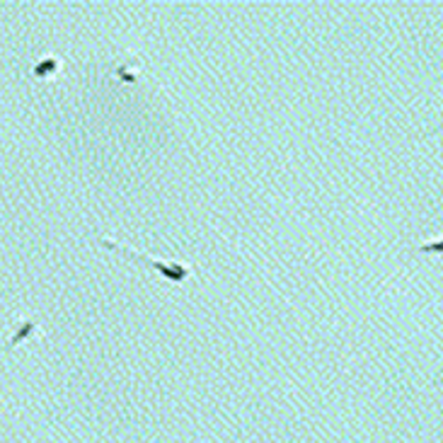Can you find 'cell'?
I'll use <instances>...</instances> for the list:
<instances>
[{
	"mask_svg": "<svg viewBox=\"0 0 443 443\" xmlns=\"http://www.w3.org/2000/svg\"><path fill=\"white\" fill-rule=\"evenodd\" d=\"M58 68H61V61H58V56H44L39 61V63L34 66L32 68V73H34V78H54L58 73Z\"/></svg>",
	"mask_w": 443,
	"mask_h": 443,
	"instance_id": "obj_2",
	"label": "cell"
},
{
	"mask_svg": "<svg viewBox=\"0 0 443 443\" xmlns=\"http://www.w3.org/2000/svg\"><path fill=\"white\" fill-rule=\"evenodd\" d=\"M34 332H39V325H36V322H24L22 327H20V332H17V335L10 340L8 347H15V344H20L22 340H27V337L34 335Z\"/></svg>",
	"mask_w": 443,
	"mask_h": 443,
	"instance_id": "obj_4",
	"label": "cell"
},
{
	"mask_svg": "<svg viewBox=\"0 0 443 443\" xmlns=\"http://www.w3.org/2000/svg\"><path fill=\"white\" fill-rule=\"evenodd\" d=\"M100 245L112 252H119V255L128 257V260L138 262V264H146V267L156 269V272L163 276L165 281H170V284L175 286H184L189 279L194 276V267L192 264H184V262H160V260H153V257L143 255V252L133 250V248H126V245L116 243L112 238H100Z\"/></svg>",
	"mask_w": 443,
	"mask_h": 443,
	"instance_id": "obj_1",
	"label": "cell"
},
{
	"mask_svg": "<svg viewBox=\"0 0 443 443\" xmlns=\"http://www.w3.org/2000/svg\"><path fill=\"white\" fill-rule=\"evenodd\" d=\"M417 252H419V255H443V238L419 245V248H417Z\"/></svg>",
	"mask_w": 443,
	"mask_h": 443,
	"instance_id": "obj_5",
	"label": "cell"
},
{
	"mask_svg": "<svg viewBox=\"0 0 443 443\" xmlns=\"http://www.w3.org/2000/svg\"><path fill=\"white\" fill-rule=\"evenodd\" d=\"M119 80H124V83H136L138 80V61L136 58H128L126 66H121L119 71Z\"/></svg>",
	"mask_w": 443,
	"mask_h": 443,
	"instance_id": "obj_3",
	"label": "cell"
},
{
	"mask_svg": "<svg viewBox=\"0 0 443 443\" xmlns=\"http://www.w3.org/2000/svg\"><path fill=\"white\" fill-rule=\"evenodd\" d=\"M441 131H443V121H441V124H439V126H436V128H434V133H441Z\"/></svg>",
	"mask_w": 443,
	"mask_h": 443,
	"instance_id": "obj_6",
	"label": "cell"
}]
</instances>
